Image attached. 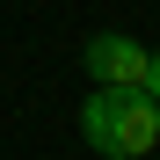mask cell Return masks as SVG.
Wrapping results in <instances>:
<instances>
[{
    "mask_svg": "<svg viewBox=\"0 0 160 160\" xmlns=\"http://www.w3.org/2000/svg\"><path fill=\"white\" fill-rule=\"evenodd\" d=\"M146 95L160 102V51H153V58H146Z\"/></svg>",
    "mask_w": 160,
    "mask_h": 160,
    "instance_id": "3957f363",
    "label": "cell"
},
{
    "mask_svg": "<svg viewBox=\"0 0 160 160\" xmlns=\"http://www.w3.org/2000/svg\"><path fill=\"white\" fill-rule=\"evenodd\" d=\"M146 58L153 51L138 37H124V29H102L88 44V80L95 88H146Z\"/></svg>",
    "mask_w": 160,
    "mask_h": 160,
    "instance_id": "7a4b0ae2",
    "label": "cell"
},
{
    "mask_svg": "<svg viewBox=\"0 0 160 160\" xmlns=\"http://www.w3.org/2000/svg\"><path fill=\"white\" fill-rule=\"evenodd\" d=\"M80 138L102 160H146L160 146V102L146 88H95L80 102Z\"/></svg>",
    "mask_w": 160,
    "mask_h": 160,
    "instance_id": "6da1fadb",
    "label": "cell"
}]
</instances>
